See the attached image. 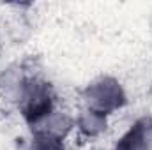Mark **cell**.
<instances>
[{"label": "cell", "mask_w": 152, "mask_h": 150, "mask_svg": "<svg viewBox=\"0 0 152 150\" xmlns=\"http://www.w3.org/2000/svg\"><path fill=\"white\" fill-rule=\"evenodd\" d=\"M88 95H90L94 106L99 108L101 111L112 110L122 103V92H120L118 85L112 79H101L99 83H94L88 88Z\"/></svg>", "instance_id": "obj_1"}, {"label": "cell", "mask_w": 152, "mask_h": 150, "mask_svg": "<svg viewBox=\"0 0 152 150\" xmlns=\"http://www.w3.org/2000/svg\"><path fill=\"white\" fill-rule=\"evenodd\" d=\"M32 150H60V143H58V136L50 134V133H42L39 134L34 141Z\"/></svg>", "instance_id": "obj_2"}]
</instances>
